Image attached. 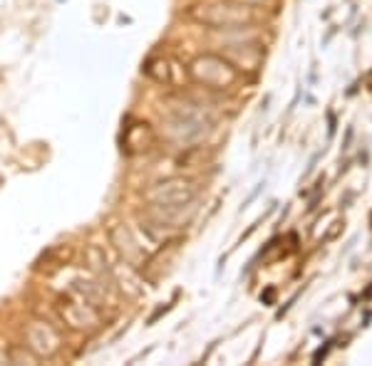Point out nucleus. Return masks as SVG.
I'll list each match as a JSON object with an SVG mask.
<instances>
[{
  "mask_svg": "<svg viewBox=\"0 0 372 366\" xmlns=\"http://www.w3.org/2000/svg\"><path fill=\"white\" fill-rule=\"evenodd\" d=\"M196 188L189 181L184 179H169L164 183L149 191V201H152V216L159 225H169L177 228L182 221H189L191 216H184V208H194Z\"/></svg>",
  "mask_w": 372,
  "mask_h": 366,
  "instance_id": "obj_1",
  "label": "nucleus"
},
{
  "mask_svg": "<svg viewBox=\"0 0 372 366\" xmlns=\"http://www.w3.org/2000/svg\"><path fill=\"white\" fill-rule=\"evenodd\" d=\"M191 77H194L199 84H204V87L224 90V87L233 84L236 70H233L231 62H226L224 57L204 54V57H196V60L191 62Z\"/></svg>",
  "mask_w": 372,
  "mask_h": 366,
  "instance_id": "obj_2",
  "label": "nucleus"
},
{
  "mask_svg": "<svg viewBox=\"0 0 372 366\" xmlns=\"http://www.w3.org/2000/svg\"><path fill=\"white\" fill-rule=\"evenodd\" d=\"M166 132L179 144L199 141L208 132V119L199 109H177L166 121Z\"/></svg>",
  "mask_w": 372,
  "mask_h": 366,
  "instance_id": "obj_3",
  "label": "nucleus"
},
{
  "mask_svg": "<svg viewBox=\"0 0 372 366\" xmlns=\"http://www.w3.org/2000/svg\"><path fill=\"white\" fill-rule=\"evenodd\" d=\"M196 18L216 28H236L251 20V10L246 6H206Z\"/></svg>",
  "mask_w": 372,
  "mask_h": 366,
  "instance_id": "obj_4",
  "label": "nucleus"
}]
</instances>
